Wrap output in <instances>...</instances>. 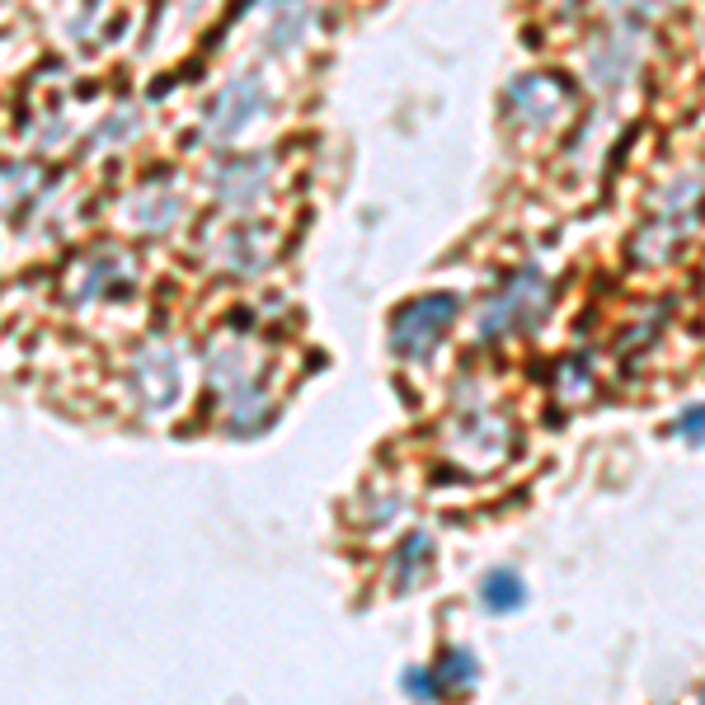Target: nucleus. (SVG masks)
I'll use <instances>...</instances> for the list:
<instances>
[{"label": "nucleus", "mask_w": 705, "mask_h": 705, "mask_svg": "<svg viewBox=\"0 0 705 705\" xmlns=\"http://www.w3.org/2000/svg\"><path fill=\"white\" fill-rule=\"evenodd\" d=\"M485 588H489L485 597H494V603H499V607H513L518 597H522V593H518V584H513V578H508V574H499V578H494V584H485Z\"/></svg>", "instance_id": "1"}, {"label": "nucleus", "mask_w": 705, "mask_h": 705, "mask_svg": "<svg viewBox=\"0 0 705 705\" xmlns=\"http://www.w3.org/2000/svg\"><path fill=\"white\" fill-rule=\"evenodd\" d=\"M682 433H705V404H701V410H692V414L682 419Z\"/></svg>", "instance_id": "2"}]
</instances>
